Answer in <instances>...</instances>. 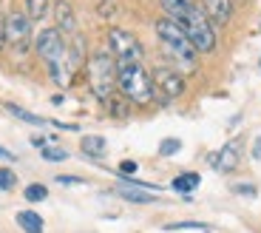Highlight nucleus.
I'll return each instance as SVG.
<instances>
[{
    "label": "nucleus",
    "instance_id": "nucleus-1",
    "mask_svg": "<svg viewBox=\"0 0 261 233\" xmlns=\"http://www.w3.org/2000/svg\"><path fill=\"white\" fill-rule=\"evenodd\" d=\"M117 85L130 103H150L153 100V77L142 68V63H117Z\"/></svg>",
    "mask_w": 261,
    "mask_h": 233
},
{
    "label": "nucleus",
    "instance_id": "nucleus-2",
    "mask_svg": "<svg viewBox=\"0 0 261 233\" xmlns=\"http://www.w3.org/2000/svg\"><path fill=\"white\" fill-rule=\"evenodd\" d=\"M88 83L91 91L102 103L114 97V85H117V60L111 52H94L88 57Z\"/></svg>",
    "mask_w": 261,
    "mask_h": 233
},
{
    "label": "nucleus",
    "instance_id": "nucleus-3",
    "mask_svg": "<svg viewBox=\"0 0 261 233\" xmlns=\"http://www.w3.org/2000/svg\"><path fill=\"white\" fill-rule=\"evenodd\" d=\"M153 29H156V37L162 40L165 49H168L176 60H182L188 68H193L196 65V49H193V43H190L188 32L182 29V23H176V20H170V17H162V20H156Z\"/></svg>",
    "mask_w": 261,
    "mask_h": 233
},
{
    "label": "nucleus",
    "instance_id": "nucleus-4",
    "mask_svg": "<svg viewBox=\"0 0 261 233\" xmlns=\"http://www.w3.org/2000/svg\"><path fill=\"white\" fill-rule=\"evenodd\" d=\"M182 29L188 32V37H190V43H193L196 52H202V54L216 52V32H213V23L207 20V14H204L202 9H193V12H190L188 17L182 20Z\"/></svg>",
    "mask_w": 261,
    "mask_h": 233
},
{
    "label": "nucleus",
    "instance_id": "nucleus-5",
    "mask_svg": "<svg viewBox=\"0 0 261 233\" xmlns=\"http://www.w3.org/2000/svg\"><path fill=\"white\" fill-rule=\"evenodd\" d=\"M108 45H111V54L117 63H139L145 54L142 43L125 29H111L108 32Z\"/></svg>",
    "mask_w": 261,
    "mask_h": 233
},
{
    "label": "nucleus",
    "instance_id": "nucleus-6",
    "mask_svg": "<svg viewBox=\"0 0 261 233\" xmlns=\"http://www.w3.org/2000/svg\"><path fill=\"white\" fill-rule=\"evenodd\" d=\"M34 52L46 60V65L63 63L65 60V40H63V34H60V29L54 26V29L37 32V37H34Z\"/></svg>",
    "mask_w": 261,
    "mask_h": 233
},
{
    "label": "nucleus",
    "instance_id": "nucleus-7",
    "mask_svg": "<svg viewBox=\"0 0 261 233\" xmlns=\"http://www.w3.org/2000/svg\"><path fill=\"white\" fill-rule=\"evenodd\" d=\"M32 40V20L26 12H9L6 17V43L12 45L17 54H23L29 49Z\"/></svg>",
    "mask_w": 261,
    "mask_h": 233
},
{
    "label": "nucleus",
    "instance_id": "nucleus-8",
    "mask_svg": "<svg viewBox=\"0 0 261 233\" xmlns=\"http://www.w3.org/2000/svg\"><path fill=\"white\" fill-rule=\"evenodd\" d=\"M153 77V88L162 91V97L165 100H176L185 94V77L179 72H173V68H156V72L150 74Z\"/></svg>",
    "mask_w": 261,
    "mask_h": 233
},
{
    "label": "nucleus",
    "instance_id": "nucleus-9",
    "mask_svg": "<svg viewBox=\"0 0 261 233\" xmlns=\"http://www.w3.org/2000/svg\"><path fill=\"white\" fill-rule=\"evenodd\" d=\"M54 20H57V29L63 37L65 34L68 37L77 34V14H74V6L68 0H54Z\"/></svg>",
    "mask_w": 261,
    "mask_h": 233
},
{
    "label": "nucleus",
    "instance_id": "nucleus-10",
    "mask_svg": "<svg viewBox=\"0 0 261 233\" xmlns=\"http://www.w3.org/2000/svg\"><path fill=\"white\" fill-rule=\"evenodd\" d=\"M239 156H242L239 143H227V145H222L219 154H210V165H213L219 174H227V171H233L236 165H239Z\"/></svg>",
    "mask_w": 261,
    "mask_h": 233
},
{
    "label": "nucleus",
    "instance_id": "nucleus-11",
    "mask_svg": "<svg viewBox=\"0 0 261 233\" xmlns=\"http://www.w3.org/2000/svg\"><path fill=\"white\" fill-rule=\"evenodd\" d=\"M204 9L202 12L207 14L210 23H216V26H227L230 17H233V0H202Z\"/></svg>",
    "mask_w": 261,
    "mask_h": 233
},
{
    "label": "nucleus",
    "instance_id": "nucleus-12",
    "mask_svg": "<svg viewBox=\"0 0 261 233\" xmlns=\"http://www.w3.org/2000/svg\"><path fill=\"white\" fill-rule=\"evenodd\" d=\"M162 9L168 12V17H170V20L182 23V20L196 9V3H193V0H162Z\"/></svg>",
    "mask_w": 261,
    "mask_h": 233
},
{
    "label": "nucleus",
    "instance_id": "nucleus-13",
    "mask_svg": "<svg viewBox=\"0 0 261 233\" xmlns=\"http://www.w3.org/2000/svg\"><path fill=\"white\" fill-rule=\"evenodd\" d=\"M83 154L85 156H94V159H102L108 154V145H105V136H97V134H88L83 136Z\"/></svg>",
    "mask_w": 261,
    "mask_h": 233
},
{
    "label": "nucleus",
    "instance_id": "nucleus-14",
    "mask_svg": "<svg viewBox=\"0 0 261 233\" xmlns=\"http://www.w3.org/2000/svg\"><path fill=\"white\" fill-rule=\"evenodd\" d=\"M117 196H122V199H128V202H137V205H145V202H153V199H156L153 194H145L142 188H134V185H119V188H117Z\"/></svg>",
    "mask_w": 261,
    "mask_h": 233
},
{
    "label": "nucleus",
    "instance_id": "nucleus-15",
    "mask_svg": "<svg viewBox=\"0 0 261 233\" xmlns=\"http://www.w3.org/2000/svg\"><path fill=\"white\" fill-rule=\"evenodd\" d=\"M17 225L26 233H43V219H40V214H34V211H20Z\"/></svg>",
    "mask_w": 261,
    "mask_h": 233
},
{
    "label": "nucleus",
    "instance_id": "nucleus-16",
    "mask_svg": "<svg viewBox=\"0 0 261 233\" xmlns=\"http://www.w3.org/2000/svg\"><path fill=\"white\" fill-rule=\"evenodd\" d=\"M199 174H179L176 179L170 182V191H176V194H190V191L199 188Z\"/></svg>",
    "mask_w": 261,
    "mask_h": 233
},
{
    "label": "nucleus",
    "instance_id": "nucleus-17",
    "mask_svg": "<svg viewBox=\"0 0 261 233\" xmlns=\"http://www.w3.org/2000/svg\"><path fill=\"white\" fill-rule=\"evenodd\" d=\"M6 111L12 116H17V120H23V123H29V125H51V120H43V116L32 114V111H26V108H20V105L6 103Z\"/></svg>",
    "mask_w": 261,
    "mask_h": 233
},
{
    "label": "nucleus",
    "instance_id": "nucleus-18",
    "mask_svg": "<svg viewBox=\"0 0 261 233\" xmlns=\"http://www.w3.org/2000/svg\"><path fill=\"white\" fill-rule=\"evenodd\" d=\"M51 12V0H26V14L29 20H46V14Z\"/></svg>",
    "mask_w": 261,
    "mask_h": 233
},
{
    "label": "nucleus",
    "instance_id": "nucleus-19",
    "mask_svg": "<svg viewBox=\"0 0 261 233\" xmlns=\"http://www.w3.org/2000/svg\"><path fill=\"white\" fill-rule=\"evenodd\" d=\"M23 196H26L29 202H43L48 196V188H46V185H40V182H32V185H26Z\"/></svg>",
    "mask_w": 261,
    "mask_h": 233
},
{
    "label": "nucleus",
    "instance_id": "nucleus-20",
    "mask_svg": "<svg viewBox=\"0 0 261 233\" xmlns=\"http://www.w3.org/2000/svg\"><path fill=\"white\" fill-rule=\"evenodd\" d=\"M182 151V139H176V136H168V139H162V145H159V156H173Z\"/></svg>",
    "mask_w": 261,
    "mask_h": 233
},
{
    "label": "nucleus",
    "instance_id": "nucleus-21",
    "mask_svg": "<svg viewBox=\"0 0 261 233\" xmlns=\"http://www.w3.org/2000/svg\"><path fill=\"white\" fill-rule=\"evenodd\" d=\"M43 159H48V162H63V159H68V151L65 148H43Z\"/></svg>",
    "mask_w": 261,
    "mask_h": 233
},
{
    "label": "nucleus",
    "instance_id": "nucleus-22",
    "mask_svg": "<svg viewBox=\"0 0 261 233\" xmlns=\"http://www.w3.org/2000/svg\"><path fill=\"white\" fill-rule=\"evenodd\" d=\"M97 14L99 17H114V14H117V0H99Z\"/></svg>",
    "mask_w": 261,
    "mask_h": 233
},
{
    "label": "nucleus",
    "instance_id": "nucleus-23",
    "mask_svg": "<svg viewBox=\"0 0 261 233\" xmlns=\"http://www.w3.org/2000/svg\"><path fill=\"white\" fill-rule=\"evenodd\" d=\"M14 182H17V176L12 174L9 168H0V191H12Z\"/></svg>",
    "mask_w": 261,
    "mask_h": 233
},
{
    "label": "nucleus",
    "instance_id": "nucleus-24",
    "mask_svg": "<svg viewBox=\"0 0 261 233\" xmlns=\"http://www.w3.org/2000/svg\"><path fill=\"white\" fill-rule=\"evenodd\" d=\"M119 176H134V174H137V171H139V165H137V162H134V159H122V162H119Z\"/></svg>",
    "mask_w": 261,
    "mask_h": 233
},
{
    "label": "nucleus",
    "instance_id": "nucleus-25",
    "mask_svg": "<svg viewBox=\"0 0 261 233\" xmlns=\"http://www.w3.org/2000/svg\"><path fill=\"white\" fill-rule=\"evenodd\" d=\"M170 230H204L202 222H173Z\"/></svg>",
    "mask_w": 261,
    "mask_h": 233
},
{
    "label": "nucleus",
    "instance_id": "nucleus-26",
    "mask_svg": "<svg viewBox=\"0 0 261 233\" xmlns=\"http://www.w3.org/2000/svg\"><path fill=\"white\" fill-rule=\"evenodd\" d=\"M233 191L239 196H258V191L253 188V185H247V182H242V185H233Z\"/></svg>",
    "mask_w": 261,
    "mask_h": 233
},
{
    "label": "nucleus",
    "instance_id": "nucleus-27",
    "mask_svg": "<svg viewBox=\"0 0 261 233\" xmlns=\"http://www.w3.org/2000/svg\"><path fill=\"white\" fill-rule=\"evenodd\" d=\"M60 185H83V179L80 176H57Z\"/></svg>",
    "mask_w": 261,
    "mask_h": 233
},
{
    "label": "nucleus",
    "instance_id": "nucleus-28",
    "mask_svg": "<svg viewBox=\"0 0 261 233\" xmlns=\"http://www.w3.org/2000/svg\"><path fill=\"white\" fill-rule=\"evenodd\" d=\"M6 45V20L0 17V49Z\"/></svg>",
    "mask_w": 261,
    "mask_h": 233
},
{
    "label": "nucleus",
    "instance_id": "nucleus-29",
    "mask_svg": "<svg viewBox=\"0 0 261 233\" xmlns=\"http://www.w3.org/2000/svg\"><path fill=\"white\" fill-rule=\"evenodd\" d=\"M253 156H255V159H261V134L255 136V143H253Z\"/></svg>",
    "mask_w": 261,
    "mask_h": 233
},
{
    "label": "nucleus",
    "instance_id": "nucleus-30",
    "mask_svg": "<svg viewBox=\"0 0 261 233\" xmlns=\"http://www.w3.org/2000/svg\"><path fill=\"white\" fill-rule=\"evenodd\" d=\"M0 159H9V162H12L14 154H12V151H6V148H0Z\"/></svg>",
    "mask_w": 261,
    "mask_h": 233
},
{
    "label": "nucleus",
    "instance_id": "nucleus-31",
    "mask_svg": "<svg viewBox=\"0 0 261 233\" xmlns=\"http://www.w3.org/2000/svg\"><path fill=\"white\" fill-rule=\"evenodd\" d=\"M258 68H261V60H258Z\"/></svg>",
    "mask_w": 261,
    "mask_h": 233
}]
</instances>
